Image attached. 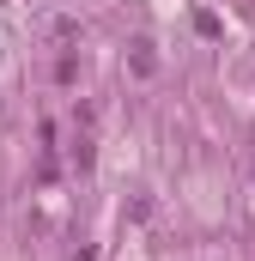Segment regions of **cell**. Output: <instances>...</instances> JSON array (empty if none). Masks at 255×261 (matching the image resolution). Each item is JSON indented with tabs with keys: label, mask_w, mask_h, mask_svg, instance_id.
I'll return each mask as SVG.
<instances>
[{
	"label": "cell",
	"mask_w": 255,
	"mask_h": 261,
	"mask_svg": "<svg viewBox=\"0 0 255 261\" xmlns=\"http://www.w3.org/2000/svg\"><path fill=\"white\" fill-rule=\"evenodd\" d=\"M134 73H140V79H152V73H158V61H152V49H146V43L134 49Z\"/></svg>",
	"instance_id": "cell-1"
}]
</instances>
